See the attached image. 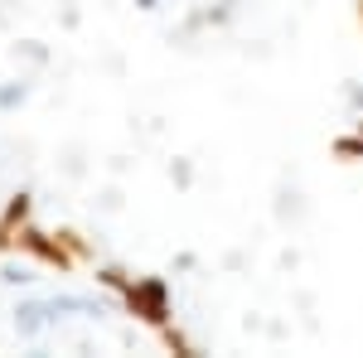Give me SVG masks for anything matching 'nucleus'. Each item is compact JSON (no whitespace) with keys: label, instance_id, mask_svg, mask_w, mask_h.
Segmentation results:
<instances>
[{"label":"nucleus","instance_id":"nucleus-11","mask_svg":"<svg viewBox=\"0 0 363 358\" xmlns=\"http://www.w3.org/2000/svg\"><path fill=\"white\" fill-rule=\"evenodd\" d=\"M359 131H363V121H359Z\"/></svg>","mask_w":363,"mask_h":358},{"label":"nucleus","instance_id":"nucleus-5","mask_svg":"<svg viewBox=\"0 0 363 358\" xmlns=\"http://www.w3.org/2000/svg\"><path fill=\"white\" fill-rule=\"evenodd\" d=\"M29 218V194H15L10 198V208H5V228H15V223Z\"/></svg>","mask_w":363,"mask_h":358},{"label":"nucleus","instance_id":"nucleus-1","mask_svg":"<svg viewBox=\"0 0 363 358\" xmlns=\"http://www.w3.org/2000/svg\"><path fill=\"white\" fill-rule=\"evenodd\" d=\"M126 305H131V315H140L145 325H169V286L165 276H140L126 286Z\"/></svg>","mask_w":363,"mask_h":358},{"label":"nucleus","instance_id":"nucleus-8","mask_svg":"<svg viewBox=\"0 0 363 358\" xmlns=\"http://www.w3.org/2000/svg\"><path fill=\"white\" fill-rule=\"evenodd\" d=\"M165 344L174 349V354H194V344H189V339H184L179 330H169V325H165Z\"/></svg>","mask_w":363,"mask_h":358},{"label":"nucleus","instance_id":"nucleus-9","mask_svg":"<svg viewBox=\"0 0 363 358\" xmlns=\"http://www.w3.org/2000/svg\"><path fill=\"white\" fill-rule=\"evenodd\" d=\"M5 281H10V286H20V281H29V272H25V267H5Z\"/></svg>","mask_w":363,"mask_h":358},{"label":"nucleus","instance_id":"nucleus-10","mask_svg":"<svg viewBox=\"0 0 363 358\" xmlns=\"http://www.w3.org/2000/svg\"><path fill=\"white\" fill-rule=\"evenodd\" d=\"M136 5H140V10H155V5H160V0H136Z\"/></svg>","mask_w":363,"mask_h":358},{"label":"nucleus","instance_id":"nucleus-7","mask_svg":"<svg viewBox=\"0 0 363 358\" xmlns=\"http://www.w3.org/2000/svg\"><path fill=\"white\" fill-rule=\"evenodd\" d=\"M25 92H29V87H25V83H10V87H0V111H10V107H20V102H25Z\"/></svg>","mask_w":363,"mask_h":358},{"label":"nucleus","instance_id":"nucleus-3","mask_svg":"<svg viewBox=\"0 0 363 358\" xmlns=\"http://www.w3.org/2000/svg\"><path fill=\"white\" fill-rule=\"evenodd\" d=\"M49 320H54L49 301H29V305H20V315H15V330H20V339H34Z\"/></svg>","mask_w":363,"mask_h":358},{"label":"nucleus","instance_id":"nucleus-2","mask_svg":"<svg viewBox=\"0 0 363 358\" xmlns=\"http://www.w3.org/2000/svg\"><path fill=\"white\" fill-rule=\"evenodd\" d=\"M20 247H29L39 262H49V267H58V272L73 262V257L63 252V242H54V237H49V233H39V228H25V233H20Z\"/></svg>","mask_w":363,"mask_h":358},{"label":"nucleus","instance_id":"nucleus-6","mask_svg":"<svg viewBox=\"0 0 363 358\" xmlns=\"http://www.w3.org/2000/svg\"><path fill=\"white\" fill-rule=\"evenodd\" d=\"M97 281H102V286H112V291H126V286H131V276L121 272V267H102Z\"/></svg>","mask_w":363,"mask_h":358},{"label":"nucleus","instance_id":"nucleus-4","mask_svg":"<svg viewBox=\"0 0 363 358\" xmlns=\"http://www.w3.org/2000/svg\"><path fill=\"white\" fill-rule=\"evenodd\" d=\"M335 155H339V160H363V131H359V136H339L335 140Z\"/></svg>","mask_w":363,"mask_h":358}]
</instances>
